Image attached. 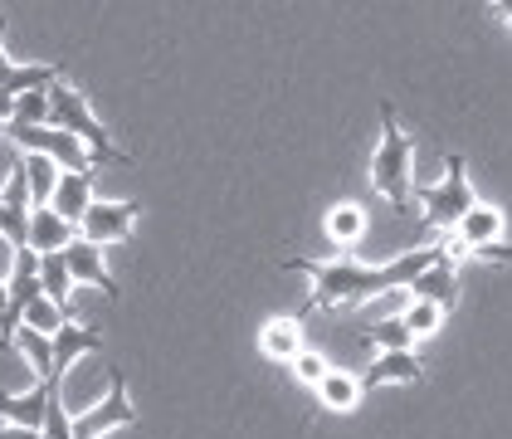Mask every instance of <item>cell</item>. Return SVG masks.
Returning a JSON list of instances; mask_svg holds the SVG:
<instances>
[{"mask_svg": "<svg viewBox=\"0 0 512 439\" xmlns=\"http://www.w3.org/2000/svg\"><path fill=\"white\" fill-rule=\"evenodd\" d=\"M444 254V244H430V249H410L391 264H356V259H283V269H298L313 279V293H308V308L303 313H337V308H361L381 293H400L430 269L434 259ZM298 313V318H303Z\"/></svg>", "mask_w": 512, "mask_h": 439, "instance_id": "6da1fadb", "label": "cell"}, {"mask_svg": "<svg viewBox=\"0 0 512 439\" xmlns=\"http://www.w3.org/2000/svg\"><path fill=\"white\" fill-rule=\"evenodd\" d=\"M410 161H415V142L405 137L391 98H386V103H381V147H376V157H371V186L391 200L395 210H405V205H410V191H415Z\"/></svg>", "mask_w": 512, "mask_h": 439, "instance_id": "7a4b0ae2", "label": "cell"}, {"mask_svg": "<svg viewBox=\"0 0 512 439\" xmlns=\"http://www.w3.org/2000/svg\"><path fill=\"white\" fill-rule=\"evenodd\" d=\"M49 127H59V132H69V137H79L83 147L93 152V161H113V166H127V152L113 147V137H108V127L93 118V108H88V98H83L79 88H69V83L59 79L49 88Z\"/></svg>", "mask_w": 512, "mask_h": 439, "instance_id": "3957f363", "label": "cell"}, {"mask_svg": "<svg viewBox=\"0 0 512 439\" xmlns=\"http://www.w3.org/2000/svg\"><path fill=\"white\" fill-rule=\"evenodd\" d=\"M5 142H15L20 152H40V157H49L59 171H69V176H93V171H98L93 152L83 147L79 137L59 132V127H20V122H10V127H5Z\"/></svg>", "mask_w": 512, "mask_h": 439, "instance_id": "277c9868", "label": "cell"}, {"mask_svg": "<svg viewBox=\"0 0 512 439\" xmlns=\"http://www.w3.org/2000/svg\"><path fill=\"white\" fill-rule=\"evenodd\" d=\"M473 205H478V200H473V186H469V176H464V157H449L439 186L425 191V235L459 230V220L469 215Z\"/></svg>", "mask_w": 512, "mask_h": 439, "instance_id": "5b68a950", "label": "cell"}, {"mask_svg": "<svg viewBox=\"0 0 512 439\" xmlns=\"http://www.w3.org/2000/svg\"><path fill=\"white\" fill-rule=\"evenodd\" d=\"M132 420H137V410H132V400H127V376L113 371V376H108V396L98 400L93 410L74 415V439H103L108 430H122V425H132Z\"/></svg>", "mask_w": 512, "mask_h": 439, "instance_id": "8992f818", "label": "cell"}, {"mask_svg": "<svg viewBox=\"0 0 512 439\" xmlns=\"http://www.w3.org/2000/svg\"><path fill=\"white\" fill-rule=\"evenodd\" d=\"M142 215V205L137 200H93L88 205V215L79 220V240L88 244H118L127 240V230H132V220Z\"/></svg>", "mask_w": 512, "mask_h": 439, "instance_id": "52a82bcc", "label": "cell"}, {"mask_svg": "<svg viewBox=\"0 0 512 439\" xmlns=\"http://www.w3.org/2000/svg\"><path fill=\"white\" fill-rule=\"evenodd\" d=\"M405 293H410L415 303H434L439 313H449V308L459 303V264L449 259V249H444V254L434 259L430 269H425L420 279L405 288Z\"/></svg>", "mask_w": 512, "mask_h": 439, "instance_id": "ba28073f", "label": "cell"}, {"mask_svg": "<svg viewBox=\"0 0 512 439\" xmlns=\"http://www.w3.org/2000/svg\"><path fill=\"white\" fill-rule=\"evenodd\" d=\"M356 381H361V396H371V391L395 386V381H405V386L425 381V366H420V357H415V352H381V357L371 361Z\"/></svg>", "mask_w": 512, "mask_h": 439, "instance_id": "9c48e42d", "label": "cell"}, {"mask_svg": "<svg viewBox=\"0 0 512 439\" xmlns=\"http://www.w3.org/2000/svg\"><path fill=\"white\" fill-rule=\"evenodd\" d=\"M54 391H59L54 381H35L25 396H5V391H0V420L15 425V430H40L44 435V410H49V396H54Z\"/></svg>", "mask_w": 512, "mask_h": 439, "instance_id": "30bf717a", "label": "cell"}, {"mask_svg": "<svg viewBox=\"0 0 512 439\" xmlns=\"http://www.w3.org/2000/svg\"><path fill=\"white\" fill-rule=\"evenodd\" d=\"M64 264H69L74 283H88V288H98V293L118 298V279L108 274V264H103V249H98V244L74 240L69 249H64Z\"/></svg>", "mask_w": 512, "mask_h": 439, "instance_id": "8fae6325", "label": "cell"}, {"mask_svg": "<svg viewBox=\"0 0 512 439\" xmlns=\"http://www.w3.org/2000/svg\"><path fill=\"white\" fill-rule=\"evenodd\" d=\"M74 240H79V230H74L69 220H59L49 205H44V210H30V244H25V249H35L44 259V254H64Z\"/></svg>", "mask_w": 512, "mask_h": 439, "instance_id": "7c38bea8", "label": "cell"}, {"mask_svg": "<svg viewBox=\"0 0 512 439\" xmlns=\"http://www.w3.org/2000/svg\"><path fill=\"white\" fill-rule=\"evenodd\" d=\"M49 347H54V376L64 381V371L74 366L79 357H88V352H98L103 347V337L93 332V327H79V322H64L54 337H49Z\"/></svg>", "mask_w": 512, "mask_h": 439, "instance_id": "4fadbf2b", "label": "cell"}, {"mask_svg": "<svg viewBox=\"0 0 512 439\" xmlns=\"http://www.w3.org/2000/svg\"><path fill=\"white\" fill-rule=\"evenodd\" d=\"M88 205H93V176H69V171H64V176H59V186H54L49 210L79 230V220L88 215Z\"/></svg>", "mask_w": 512, "mask_h": 439, "instance_id": "5bb4252c", "label": "cell"}, {"mask_svg": "<svg viewBox=\"0 0 512 439\" xmlns=\"http://www.w3.org/2000/svg\"><path fill=\"white\" fill-rule=\"evenodd\" d=\"M259 347H264V357H269V361L293 366V357L303 352V318H274V322H264V332H259Z\"/></svg>", "mask_w": 512, "mask_h": 439, "instance_id": "9a60e30c", "label": "cell"}, {"mask_svg": "<svg viewBox=\"0 0 512 439\" xmlns=\"http://www.w3.org/2000/svg\"><path fill=\"white\" fill-rule=\"evenodd\" d=\"M313 391L322 400V410H337V415H347V410L361 405V381H356L352 371H327Z\"/></svg>", "mask_w": 512, "mask_h": 439, "instance_id": "2e32d148", "label": "cell"}, {"mask_svg": "<svg viewBox=\"0 0 512 439\" xmlns=\"http://www.w3.org/2000/svg\"><path fill=\"white\" fill-rule=\"evenodd\" d=\"M20 166H25V181H30V210H44V205L54 200V186H59L64 171H59L49 157H40V152H25Z\"/></svg>", "mask_w": 512, "mask_h": 439, "instance_id": "e0dca14e", "label": "cell"}, {"mask_svg": "<svg viewBox=\"0 0 512 439\" xmlns=\"http://www.w3.org/2000/svg\"><path fill=\"white\" fill-rule=\"evenodd\" d=\"M15 352L30 361V371H35L40 381H54V386H59V376H54V347H49V337L30 332V327H20V332H15Z\"/></svg>", "mask_w": 512, "mask_h": 439, "instance_id": "ac0fdd59", "label": "cell"}, {"mask_svg": "<svg viewBox=\"0 0 512 439\" xmlns=\"http://www.w3.org/2000/svg\"><path fill=\"white\" fill-rule=\"evenodd\" d=\"M40 288L49 303H59L64 313H69V288H74V274H69V264H64V254H44L40 259Z\"/></svg>", "mask_w": 512, "mask_h": 439, "instance_id": "d6986e66", "label": "cell"}, {"mask_svg": "<svg viewBox=\"0 0 512 439\" xmlns=\"http://www.w3.org/2000/svg\"><path fill=\"white\" fill-rule=\"evenodd\" d=\"M361 235H366V210H361V205H337V210L327 215V240L332 244L352 249Z\"/></svg>", "mask_w": 512, "mask_h": 439, "instance_id": "ffe728a7", "label": "cell"}, {"mask_svg": "<svg viewBox=\"0 0 512 439\" xmlns=\"http://www.w3.org/2000/svg\"><path fill=\"white\" fill-rule=\"evenodd\" d=\"M69 322V313L59 308V303H49V298H35L30 308H25V322L20 327H30V332H40V337H54L59 327Z\"/></svg>", "mask_w": 512, "mask_h": 439, "instance_id": "44dd1931", "label": "cell"}, {"mask_svg": "<svg viewBox=\"0 0 512 439\" xmlns=\"http://www.w3.org/2000/svg\"><path fill=\"white\" fill-rule=\"evenodd\" d=\"M395 318L405 322V327H410V337L420 342V337H434V332H439L444 313H439L434 303H415V298H410V308H405V313H395Z\"/></svg>", "mask_w": 512, "mask_h": 439, "instance_id": "7402d4cb", "label": "cell"}, {"mask_svg": "<svg viewBox=\"0 0 512 439\" xmlns=\"http://www.w3.org/2000/svg\"><path fill=\"white\" fill-rule=\"evenodd\" d=\"M366 337H371V342H376L381 352H410V347H415V337H410V327H405V322H400V318L376 322V327H371Z\"/></svg>", "mask_w": 512, "mask_h": 439, "instance_id": "603a6c76", "label": "cell"}, {"mask_svg": "<svg viewBox=\"0 0 512 439\" xmlns=\"http://www.w3.org/2000/svg\"><path fill=\"white\" fill-rule=\"evenodd\" d=\"M10 122H20V127H49V88L15 98V118Z\"/></svg>", "mask_w": 512, "mask_h": 439, "instance_id": "cb8c5ba5", "label": "cell"}, {"mask_svg": "<svg viewBox=\"0 0 512 439\" xmlns=\"http://www.w3.org/2000/svg\"><path fill=\"white\" fill-rule=\"evenodd\" d=\"M44 439H74V415L64 410V391L49 396V410H44Z\"/></svg>", "mask_w": 512, "mask_h": 439, "instance_id": "d4e9b609", "label": "cell"}, {"mask_svg": "<svg viewBox=\"0 0 512 439\" xmlns=\"http://www.w3.org/2000/svg\"><path fill=\"white\" fill-rule=\"evenodd\" d=\"M293 371H298V381H303V386H317V381H322L332 366L322 361V352H308V347H303V352L293 357Z\"/></svg>", "mask_w": 512, "mask_h": 439, "instance_id": "484cf974", "label": "cell"}, {"mask_svg": "<svg viewBox=\"0 0 512 439\" xmlns=\"http://www.w3.org/2000/svg\"><path fill=\"white\" fill-rule=\"evenodd\" d=\"M15 254H20V249H15V244L0 235V283L10 279V269H15Z\"/></svg>", "mask_w": 512, "mask_h": 439, "instance_id": "4316f807", "label": "cell"}, {"mask_svg": "<svg viewBox=\"0 0 512 439\" xmlns=\"http://www.w3.org/2000/svg\"><path fill=\"white\" fill-rule=\"evenodd\" d=\"M0 439H44L40 430H15V425H0Z\"/></svg>", "mask_w": 512, "mask_h": 439, "instance_id": "83f0119b", "label": "cell"}, {"mask_svg": "<svg viewBox=\"0 0 512 439\" xmlns=\"http://www.w3.org/2000/svg\"><path fill=\"white\" fill-rule=\"evenodd\" d=\"M10 118H15V98H10V93H5V88H0V122H5V127H10Z\"/></svg>", "mask_w": 512, "mask_h": 439, "instance_id": "f1b7e54d", "label": "cell"}, {"mask_svg": "<svg viewBox=\"0 0 512 439\" xmlns=\"http://www.w3.org/2000/svg\"><path fill=\"white\" fill-rule=\"evenodd\" d=\"M493 10H498V15H503V20H508V25H512V0H498Z\"/></svg>", "mask_w": 512, "mask_h": 439, "instance_id": "f546056e", "label": "cell"}, {"mask_svg": "<svg viewBox=\"0 0 512 439\" xmlns=\"http://www.w3.org/2000/svg\"><path fill=\"white\" fill-rule=\"evenodd\" d=\"M10 69H15V64H10V59H5V49H0V79H5Z\"/></svg>", "mask_w": 512, "mask_h": 439, "instance_id": "4dcf8cb0", "label": "cell"}, {"mask_svg": "<svg viewBox=\"0 0 512 439\" xmlns=\"http://www.w3.org/2000/svg\"><path fill=\"white\" fill-rule=\"evenodd\" d=\"M0 318H5V283H0Z\"/></svg>", "mask_w": 512, "mask_h": 439, "instance_id": "1f68e13d", "label": "cell"}, {"mask_svg": "<svg viewBox=\"0 0 512 439\" xmlns=\"http://www.w3.org/2000/svg\"><path fill=\"white\" fill-rule=\"evenodd\" d=\"M0 142H5V122H0Z\"/></svg>", "mask_w": 512, "mask_h": 439, "instance_id": "d6a6232c", "label": "cell"}]
</instances>
